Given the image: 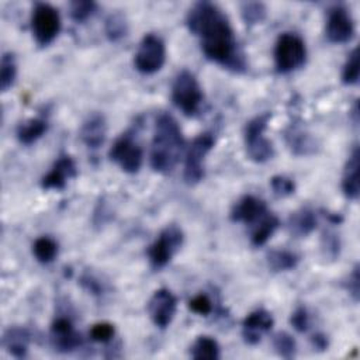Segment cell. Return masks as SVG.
<instances>
[{
	"label": "cell",
	"instance_id": "obj_1",
	"mask_svg": "<svg viewBox=\"0 0 360 360\" xmlns=\"http://www.w3.org/2000/svg\"><path fill=\"white\" fill-rule=\"evenodd\" d=\"M186 24L198 39L207 59L233 72L248 69L242 51L226 14L214 3L198 1L187 13Z\"/></svg>",
	"mask_w": 360,
	"mask_h": 360
},
{
	"label": "cell",
	"instance_id": "obj_2",
	"mask_svg": "<svg viewBox=\"0 0 360 360\" xmlns=\"http://www.w3.org/2000/svg\"><path fill=\"white\" fill-rule=\"evenodd\" d=\"M184 149V138L177 121L167 112H162L155 122L150 143V166L155 172L170 173L180 160Z\"/></svg>",
	"mask_w": 360,
	"mask_h": 360
},
{
	"label": "cell",
	"instance_id": "obj_3",
	"mask_svg": "<svg viewBox=\"0 0 360 360\" xmlns=\"http://www.w3.org/2000/svg\"><path fill=\"white\" fill-rule=\"evenodd\" d=\"M270 112H263L249 120L243 128V142L246 155L256 163H264L274 156L273 143L264 136Z\"/></svg>",
	"mask_w": 360,
	"mask_h": 360
},
{
	"label": "cell",
	"instance_id": "obj_4",
	"mask_svg": "<svg viewBox=\"0 0 360 360\" xmlns=\"http://www.w3.org/2000/svg\"><path fill=\"white\" fill-rule=\"evenodd\" d=\"M307 60V46L294 32H283L274 45V65L278 73H290L300 69Z\"/></svg>",
	"mask_w": 360,
	"mask_h": 360
},
{
	"label": "cell",
	"instance_id": "obj_5",
	"mask_svg": "<svg viewBox=\"0 0 360 360\" xmlns=\"http://www.w3.org/2000/svg\"><path fill=\"white\" fill-rule=\"evenodd\" d=\"M172 100L186 115L193 117L200 111L204 100L201 86L195 76L188 70H181L172 86Z\"/></svg>",
	"mask_w": 360,
	"mask_h": 360
},
{
	"label": "cell",
	"instance_id": "obj_6",
	"mask_svg": "<svg viewBox=\"0 0 360 360\" xmlns=\"http://www.w3.org/2000/svg\"><path fill=\"white\" fill-rule=\"evenodd\" d=\"M31 31L38 45H49L60 31L59 11L48 3H37L31 14Z\"/></svg>",
	"mask_w": 360,
	"mask_h": 360
},
{
	"label": "cell",
	"instance_id": "obj_7",
	"mask_svg": "<svg viewBox=\"0 0 360 360\" xmlns=\"http://www.w3.org/2000/svg\"><path fill=\"white\" fill-rule=\"evenodd\" d=\"M166 60V46L156 34H146L138 46L134 65L143 75H153L162 69Z\"/></svg>",
	"mask_w": 360,
	"mask_h": 360
},
{
	"label": "cell",
	"instance_id": "obj_8",
	"mask_svg": "<svg viewBox=\"0 0 360 360\" xmlns=\"http://www.w3.org/2000/svg\"><path fill=\"white\" fill-rule=\"evenodd\" d=\"M183 240H184L183 231L174 224L167 225L159 233L156 240L148 248V257L150 264L155 269L165 267L176 255V252L181 248Z\"/></svg>",
	"mask_w": 360,
	"mask_h": 360
},
{
	"label": "cell",
	"instance_id": "obj_9",
	"mask_svg": "<svg viewBox=\"0 0 360 360\" xmlns=\"http://www.w3.org/2000/svg\"><path fill=\"white\" fill-rule=\"evenodd\" d=\"M215 139L211 132H202L193 139L184 160V180L187 184H197L204 179V160L212 149Z\"/></svg>",
	"mask_w": 360,
	"mask_h": 360
},
{
	"label": "cell",
	"instance_id": "obj_10",
	"mask_svg": "<svg viewBox=\"0 0 360 360\" xmlns=\"http://www.w3.org/2000/svg\"><path fill=\"white\" fill-rule=\"evenodd\" d=\"M108 156L115 162L125 173H138L142 166V148L134 139L131 132L122 134L112 143Z\"/></svg>",
	"mask_w": 360,
	"mask_h": 360
},
{
	"label": "cell",
	"instance_id": "obj_11",
	"mask_svg": "<svg viewBox=\"0 0 360 360\" xmlns=\"http://www.w3.org/2000/svg\"><path fill=\"white\" fill-rule=\"evenodd\" d=\"M325 32L332 44H345L353 38L354 21L346 7L335 6L328 11Z\"/></svg>",
	"mask_w": 360,
	"mask_h": 360
},
{
	"label": "cell",
	"instance_id": "obj_12",
	"mask_svg": "<svg viewBox=\"0 0 360 360\" xmlns=\"http://www.w3.org/2000/svg\"><path fill=\"white\" fill-rule=\"evenodd\" d=\"M176 309L177 300L167 288L156 290L148 302V314L152 322L160 329H165L170 325L176 315Z\"/></svg>",
	"mask_w": 360,
	"mask_h": 360
},
{
	"label": "cell",
	"instance_id": "obj_13",
	"mask_svg": "<svg viewBox=\"0 0 360 360\" xmlns=\"http://www.w3.org/2000/svg\"><path fill=\"white\" fill-rule=\"evenodd\" d=\"M51 342L55 350L69 353L82 345V336L76 332L72 321L66 316H59L51 326Z\"/></svg>",
	"mask_w": 360,
	"mask_h": 360
},
{
	"label": "cell",
	"instance_id": "obj_14",
	"mask_svg": "<svg viewBox=\"0 0 360 360\" xmlns=\"http://www.w3.org/2000/svg\"><path fill=\"white\" fill-rule=\"evenodd\" d=\"M274 319L271 314L263 308L250 312L242 322V336L248 345H257L263 335L270 332Z\"/></svg>",
	"mask_w": 360,
	"mask_h": 360
},
{
	"label": "cell",
	"instance_id": "obj_15",
	"mask_svg": "<svg viewBox=\"0 0 360 360\" xmlns=\"http://www.w3.org/2000/svg\"><path fill=\"white\" fill-rule=\"evenodd\" d=\"M76 176L77 167L75 165V160L68 155H62L53 163L52 169L42 177L41 187L44 190H62L65 188L68 180Z\"/></svg>",
	"mask_w": 360,
	"mask_h": 360
},
{
	"label": "cell",
	"instance_id": "obj_16",
	"mask_svg": "<svg viewBox=\"0 0 360 360\" xmlns=\"http://www.w3.org/2000/svg\"><path fill=\"white\" fill-rule=\"evenodd\" d=\"M266 202L255 195H243L239 198L231 210V219L233 222H243L255 225L267 214Z\"/></svg>",
	"mask_w": 360,
	"mask_h": 360
},
{
	"label": "cell",
	"instance_id": "obj_17",
	"mask_svg": "<svg viewBox=\"0 0 360 360\" xmlns=\"http://www.w3.org/2000/svg\"><path fill=\"white\" fill-rule=\"evenodd\" d=\"M80 139L90 149H98L107 135V122L103 114L91 112L80 127Z\"/></svg>",
	"mask_w": 360,
	"mask_h": 360
},
{
	"label": "cell",
	"instance_id": "obj_18",
	"mask_svg": "<svg viewBox=\"0 0 360 360\" xmlns=\"http://www.w3.org/2000/svg\"><path fill=\"white\" fill-rule=\"evenodd\" d=\"M360 163V153L359 146H353L342 176V191L349 200H357L360 194L359 186V165Z\"/></svg>",
	"mask_w": 360,
	"mask_h": 360
},
{
	"label": "cell",
	"instance_id": "obj_19",
	"mask_svg": "<svg viewBox=\"0 0 360 360\" xmlns=\"http://www.w3.org/2000/svg\"><path fill=\"white\" fill-rule=\"evenodd\" d=\"M30 340V332L21 326H11L3 335V346L11 356L17 359H22L27 356Z\"/></svg>",
	"mask_w": 360,
	"mask_h": 360
},
{
	"label": "cell",
	"instance_id": "obj_20",
	"mask_svg": "<svg viewBox=\"0 0 360 360\" xmlns=\"http://www.w3.org/2000/svg\"><path fill=\"white\" fill-rule=\"evenodd\" d=\"M285 139L295 155H312L316 150V141L301 127L291 125L285 131Z\"/></svg>",
	"mask_w": 360,
	"mask_h": 360
},
{
	"label": "cell",
	"instance_id": "obj_21",
	"mask_svg": "<svg viewBox=\"0 0 360 360\" xmlns=\"http://www.w3.org/2000/svg\"><path fill=\"white\" fill-rule=\"evenodd\" d=\"M318 225L316 214L308 207H302L294 214H291L288 219V229L295 236H307L312 231H315Z\"/></svg>",
	"mask_w": 360,
	"mask_h": 360
},
{
	"label": "cell",
	"instance_id": "obj_22",
	"mask_svg": "<svg viewBox=\"0 0 360 360\" xmlns=\"http://www.w3.org/2000/svg\"><path fill=\"white\" fill-rule=\"evenodd\" d=\"M48 131V121L44 118H30L17 127V139L22 145L37 142Z\"/></svg>",
	"mask_w": 360,
	"mask_h": 360
},
{
	"label": "cell",
	"instance_id": "obj_23",
	"mask_svg": "<svg viewBox=\"0 0 360 360\" xmlns=\"http://www.w3.org/2000/svg\"><path fill=\"white\" fill-rule=\"evenodd\" d=\"M280 225V221L278 218L271 214V212H267L259 222H256L253 225V229H252V235H250V240L255 246H262L264 245L270 238L271 235L274 233V231L278 228Z\"/></svg>",
	"mask_w": 360,
	"mask_h": 360
},
{
	"label": "cell",
	"instance_id": "obj_24",
	"mask_svg": "<svg viewBox=\"0 0 360 360\" xmlns=\"http://www.w3.org/2000/svg\"><path fill=\"white\" fill-rule=\"evenodd\" d=\"M190 356L195 360L219 359V345L211 336H198L190 347Z\"/></svg>",
	"mask_w": 360,
	"mask_h": 360
},
{
	"label": "cell",
	"instance_id": "obj_25",
	"mask_svg": "<svg viewBox=\"0 0 360 360\" xmlns=\"http://www.w3.org/2000/svg\"><path fill=\"white\" fill-rule=\"evenodd\" d=\"M298 255L285 249H274L267 253V264L273 271H288L297 267Z\"/></svg>",
	"mask_w": 360,
	"mask_h": 360
},
{
	"label": "cell",
	"instance_id": "obj_26",
	"mask_svg": "<svg viewBox=\"0 0 360 360\" xmlns=\"http://www.w3.org/2000/svg\"><path fill=\"white\" fill-rule=\"evenodd\" d=\"M104 31L111 42H118L128 34V22L121 11H114L105 18Z\"/></svg>",
	"mask_w": 360,
	"mask_h": 360
},
{
	"label": "cell",
	"instance_id": "obj_27",
	"mask_svg": "<svg viewBox=\"0 0 360 360\" xmlns=\"http://www.w3.org/2000/svg\"><path fill=\"white\" fill-rule=\"evenodd\" d=\"M58 243L49 236H41L32 243V255L42 264H49L58 256Z\"/></svg>",
	"mask_w": 360,
	"mask_h": 360
},
{
	"label": "cell",
	"instance_id": "obj_28",
	"mask_svg": "<svg viewBox=\"0 0 360 360\" xmlns=\"http://www.w3.org/2000/svg\"><path fill=\"white\" fill-rule=\"evenodd\" d=\"M17 77V62L15 56L11 52H6L0 60V89L7 91L15 82Z\"/></svg>",
	"mask_w": 360,
	"mask_h": 360
},
{
	"label": "cell",
	"instance_id": "obj_29",
	"mask_svg": "<svg viewBox=\"0 0 360 360\" xmlns=\"http://www.w3.org/2000/svg\"><path fill=\"white\" fill-rule=\"evenodd\" d=\"M240 15L246 25H257L264 21L267 8L262 1H245L240 4Z\"/></svg>",
	"mask_w": 360,
	"mask_h": 360
},
{
	"label": "cell",
	"instance_id": "obj_30",
	"mask_svg": "<svg viewBox=\"0 0 360 360\" xmlns=\"http://www.w3.org/2000/svg\"><path fill=\"white\" fill-rule=\"evenodd\" d=\"M273 347L283 359H292L297 353V343L294 338L287 332H278L273 338Z\"/></svg>",
	"mask_w": 360,
	"mask_h": 360
},
{
	"label": "cell",
	"instance_id": "obj_31",
	"mask_svg": "<svg viewBox=\"0 0 360 360\" xmlns=\"http://www.w3.org/2000/svg\"><path fill=\"white\" fill-rule=\"evenodd\" d=\"M342 82L349 86L356 84L359 82V49L357 48H354L349 53V56L343 65Z\"/></svg>",
	"mask_w": 360,
	"mask_h": 360
},
{
	"label": "cell",
	"instance_id": "obj_32",
	"mask_svg": "<svg viewBox=\"0 0 360 360\" xmlns=\"http://www.w3.org/2000/svg\"><path fill=\"white\" fill-rule=\"evenodd\" d=\"M97 4L94 1H72L69 4V15L76 22H83L94 14Z\"/></svg>",
	"mask_w": 360,
	"mask_h": 360
},
{
	"label": "cell",
	"instance_id": "obj_33",
	"mask_svg": "<svg viewBox=\"0 0 360 360\" xmlns=\"http://www.w3.org/2000/svg\"><path fill=\"white\" fill-rule=\"evenodd\" d=\"M270 187L277 197H288V195L294 194V191H295L294 180L287 176H283V174L273 176L270 179Z\"/></svg>",
	"mask_w": 360,
	"mask_h": 360
},
{
	"label": "cell",
	"instance_id": "obj_34",
	"mask_svg": "<svg viewBox=\"0 0 360 360\" xmlns=\"http://www.w3.org/2000/svg\"><path fill=\"white\" fill-rule=\"evenodd\" d=\"M89 335H90L91 340L100 342V343H105V342H110L114 338L115 329L108 322H98V323H94L91 326Z\"/></svg>",
	"mask_w": 360,
	"mask_h": 360
},
{
	"label": "cell",
	"instance_id": "obj_35",
	"mask_svg": "<svg viewBox=\"0 0 360 360\" xmlns=\"http://www.w3.org/2000/svg\"><path fill=\"white\" fill-rule=\"evenodd\" d=\"M322 250L325 256L330 259H336L340 252V240L336 233L325 232L322 236Z\"/></svg>",
	"mask_w": 360,
	"mask_h": 360
},
{
	"label": "cell",
	"instance_id": "obj_36",
	"mask_svg": "<svg viewBox=\"0 0 360 360\" xmlns=\"http://www.w3.org/2000/svg\"><path fill=\"white\" fill-rule=\"evenodd\" d=\"M188 308L198 315L207 316L212 312V302L205 294H198L188 301Z\"/></svg>",
	"mask_w": 360,
	"mask_h": 360
},
{
	"label": "cell",
	"instance_id": "obj_37",
	"mask_svg": "<svg viewBox=\"0 0 360 360\" xmlns=\"http://www.w3.org/2000/svg\"><path fill=\"white\" fill-rule=\"evenodd\" d=\"M290 323L292 325V328L297 330V332H307L308 328H309V315H308V311L304 308V307H298L292 314H291V318H290Z\"/></svg>",
	"mask_w": 360,
	"mask_h": 360
},
{
	"label": "cell",
	"instance_id": "obj_38",
	"mask_svg": "<svg viewBox=\"0 0 360 360\" xmlns=\"http://www.w3.org/2000/svg\"><path fill=\"white\" fill-rule=\"evenodd\" d=\"M80 284L83 288H86L93 295H101L103 294V285L97 278H94L90 274H83L80 278Z\"/></svg>",
	"mask_w": 360,
	"mask_h": 360
},
{
	"label": "cell",
	"instance_id": "obj_39",
	"mask_svg": "<svg viewBox=\"0 0 360 360\" xmlns=\"http://www.w3.org/2000/svg\"><path fill=\"white\" fill-rule=\"evenodd\" d=\"M359 266L356 264L354 269L352 270V273L349 274L347 277V281H346V290L349 291V294L353 297L354 301H359Z\"/></svg>",
	"mask_w": 360,
	"mask_h": 360
},
{
	"label": "cell",
	"instance_id": "obj_40",
	"mask_svg": "<svg viewBox=\"0 0 360 360\" xmlns=\"http://www.w3.org/2000/svg\"><path fill=\"white\" fill-rule=\"evenodd\" d=\"M311 343H312V346H314L316 350H319V352L325 350V349L328 347V345H329L328 336H326L325 333H322V332H318V333L312 335Z\"/></svg>",
	"mask_w": 360,
	"mask_h": 360
},
{
	"label": "cell",
	"instance_id": "obj_41",
	"mask_svg": "<svg viewBox=\"0 0 360 360\" xmlns=\"http://www.w3.org/2000/svg\"><path fill=\"white\" fill-rule=\"evenodd\" d=\"M322 212H323V215L328 218V221H329L330 224H340V222L343 221V218H342L340 214L329 212V211H325V210H322Z\"/></svg>",
	"mask_w": 360,
	"mask_h": 360
}]
</instances>
